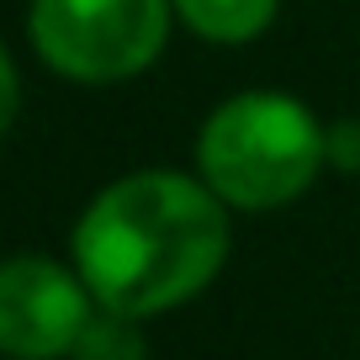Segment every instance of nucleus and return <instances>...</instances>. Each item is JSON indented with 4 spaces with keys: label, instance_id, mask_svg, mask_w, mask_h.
Listing matches in <instances>:
<instances>
[{
    "label": "nucleus",
    "instance_id": "nucleus-7",
    "mask_svg": "<svg viewBox=\"0 0 360 360\" xmlns=\"http://www.w3.org/2000/svg\"><path fill=\"white\" fill-rule=\"evenodd\" d=\"M323 154L339 175H360V117H339L323 127Z\"/></svg>",
    "mask_w": 360,
    "mask_h": 360
},
{
    "label": "nucleus",
    "instance_id": "nucleus-1",
    "mask_svg": "<svg viewBox=\"0 0 360 360\" xmlns=\"http://www.w3.org/2000/svg\"><path fill=\"white\" fill-rule=\"evenodd\" d=\"M228 244V202L202 175L133 169L90 196L69 233V259L96 307L159 318L217 281Z\"/></svg>",
    "mask_w": 360,
    "mask_h": 360
},
{
    "label": "nucleus",
    "instance_id": "nucleus-6",
    "mask_svg": "<svg viewBox=\"0 0 360 360\" xmlns=\"http://www.w3.org/2000/svg\"><path fill=\"white\" fill-rule=\"evenodd\" d=\"M143 318L112 313V307H96L90 323L79 328L69 360H148V339H143Z\"/></svg>",
    "mask_w": 360,
    "mask_h": 360
},
{
    "label": "nucleus",
    "instance_id": "nucleus-8",
    "mask_svg": "<svg viewBox=\"0 0 360 360\" xmlns=\"http://www.w3.org/2000/svg\"><path fill=\"white\" fill-rule=\"evenodd\" d=\"M16 112H22V79H16V64L0 43V133L16 122Z\"/></svg>",
    "mask_w": 360,
    "mask_h": 360
},
{
    "label": "nucleus",
    "instance_id": "nucleus-3",
    "mask_svg": "<svg viewBox=\"0 0 360 360\" xmlns=\"http://www.w3.org/2000/svg\"><path fill=\"white\" fill-rule=\"evenodd\" d=\"M169 0H32L27 37L58 79L117 85L165 53Z\"/></svg>",
    "mask_w": 360,
    "mask_h": 360
},
{
    "label": "nucleus",
    "instance_id": "nucleus-2",
    "mask_svg": "<svg viewBox=\"0 0 360 360\" xmlns=\"http://www.w3.org/2000/svg\"><path fill=\"white\" fill-rule=\"evenodd\" d=\"M323 165V122L286 90H238L196 133V175L238 212L292 207Z\"/></svg>",
    "mask_w": 360,
    "mask_h": 360
},
{
    "label": "nucleus",
    "instance_id": "nucleus-5",
    "mask_svg": "<svg viewBox=\"0 0 360 360\" xmlns=\"http://www.w3.org/2000/svg\"><path fill=\"white\" fill-rule=\"evenodd\" d=\"M169 6H175V16L191 27L196 37L228 43V48L255 43V37L276 22V11H281V0H169Z\"/></svg>",
    "mask_w": 360,
    "mask_h": 360
},
{
    "label": "nucleus",
    "instance_id": "nucleus-4",
    "mask_svg": "<svg viewBox=\"0 0 360 360\" xmlns=\"http://www.w3.org/2000/svg\"><path fill=\"white\" fill-rule=\"evenodd\" d=\"M90 313H96V297L75 265L48 255L0 259V355L69 360Z\"/></svg>",
    "mask_w": 360,
    "mask_h": 360
}]
</instances>
